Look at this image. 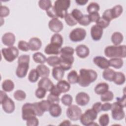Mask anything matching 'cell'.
Instances as JSON below:
<instances>
[{"label":"cell","instance_id":"6da1fadb","mask_svg":"<svg viewBox=\"0 0 126 126\" xmlns=\"http://www.w3.org/2000/svg\"><path fill=\"white\" fill-rule=\"evenodd\" d=\"M97 77V72L91 69L82 68L79 71L77 83L82 87H87L94 82Z\"/></svg>","mask_w":126,"mask_h":126},{"label":"cell","instance_id":"7a4b0ae2","mask_svg":"<svg viewBox=\"0 0 126 126\" xmlns=\"http://www.w3.org/2000/svg\"><path fill=\"white\" fill-rule=\"evenodd\" d=\"M105 55L109 58H125L126 57V46L109 45L104 49Z\"/></svg>","mask_w":126,"mask_h":126},{"label":"cell","instance_id":"3957f363","mask_svg":"<svg viewBox=\"0 0 126 126\" xmlns=\"http://www.w3.org/2000/svg\"><path fill=\"white\" fill-rule=\"evenodd\" d=\"M30 60V57L29 55H22L18 57V66L16 70V75L18 78H24L27 74Z\"/></svg>","mask_w":126,"mask_h":126},{"label":"cell","instance_id":"277c9868","mask_svg":"<svg viewBox=\"0 0 126 126\" xmlns=\"http://www.w3.org/2000/svg\"><path fill=\"white\" fill-rule=\"evenodd\" d=\"M97 117V113L95 112L92 108L86 110L84 113L82 114L80 121L82 125L85 126L97 125V124L94 122Z\"/></svg>","mask_w":126,"mask_h":126},{"label":"cell","instance_id":"5b68a950","mask_svg":"<svg viewBox=\"0 0 126 126\" xmlns=\"http://www.w3.org/2000/svg\"><path fill=\"white\" fill-rule=\"evenodd\" d=\"M0 104L3 110L6 113H12L15 110L14 102L8 96L5 92L3 91H0Z\"/></svg>","mask_w":126,"mask_h":126},{"label":"cell","instance_id":"8992f818","mask_svg":"<svg viewBox=\"0 0 126 126\" xmlns=\"http://www.w3.org/2000/svg\"><path fill=\"white\" fill-rule=\"evenodd\" d=\"M70 5V0H57L54 2V8L58 17L64 18Z\"/></svg>","mask_w":126,"mask_h":126},{"label":"cell","instance_id":"52a82bcc","mask_svg":"<svg viewBox=\"0 0 126 126\" xmlns=\"http://www.w3.org/2000/svg\"><path fill=\"white\" fill-rule=\"evenodd\" d=\"M1 54L4 59L8 62H12L18 57L19 50L15 46L3 48L1 49Z\"/></svg>","mask_w":126,"mask_h":126},{"label":"cell","instance_id":"ba28073f","mask_svg":"<svg viewBox=\"0 0 126 126\" xmlns=\"http://www.w3.org/2000/svg\"><path fill=\"white\" fill-rule=\"evenodd\" d=\"M36 116H37L33 103H26L23 105L22 107V118L23 120L27 121L32 117Z\"/></svg>","mask_w":126,"mask_h":126},{"label":"cell","instance_id":"9c48e42d","mask_svg":"<svg viewBox=\"0 0 126 126\" xmlns=\"http://www.w3.org/2000/svg\"><path fill=\"white\" fill-rule=\"evenodd\" d=\"M123 107L118 102H115L112 104L111 114L112 118L116 121L123 120L125 117V113Z\"/></svg>","mask_w":126,"mask_h":126},{"label":"cell","instance_id":"30bf717a","mask_svg":"<svg viewBox=\"0 0 126 126\" xmlns=\"http://www.w3.org/2000/svg\"><path fill=\"white\" fill-rule=\"evenodd\" d=\"M82 114L81 109L76 105L69 106L66 111L67 117L73 121H76L79 120Z\"/></svg>","mask_w":126,"mask_h":126},{"label":"cell","instance_id":"8fae6325","mask_svg":"<svg viewBox=\"0 0 126 126\" xmlns=\"http://www.w3.org/2000/svg\"><path fill=\"white\" fill-rule=\"evenodd\" d=\"M86 36V31L81 28H77L71 31L69 38L72 42H80L83 40Z\"/></svg>","mask_w":126,"mask_h":126},{"label":"cell","instance_id":"7c38bea8","mask_svg":"<svg viewBox=\"0 0 126 126\" xmlns=\"http://www.w3.org/2000/svg\"><path fill=\"white\" fill-rule=\"evenodd\" d=\"M60 58L61 59L60 66L64 71L69 70L74 61L73 56L61 54Z\"/></svg>","mask_w":126,"mask_h":126},{"label":"cell","instance_id":"4fadbf2b","mask_svg":"<svg viewBox=\"0 0 126 126\" xmlns=\"http://www.w3.org/2000/svg\"><path fill=\"white\" fill-rule=\"evenodd\" d=\"M49 29L53 32L59 33L61 32L63 28V25L61 21L58 18H53L48 23Z\"/></svg>","mask_w":126,"mask_h":126},{"label":"cell","instance_id":"5bb4252c","mask_svg":"<svg viewBox=\"0 0 126 126\" xmlns=\"http://www.w3.org/2000/svg\"><path fill=\"white\" fill-rule=\"evenodd\" d=\"M90 100V96L85 92H79L75 96L76 103L81 106H84L88 104Z\"/></svg>","mask_w":126,"mask_h":126},{"label":"cell","instance_id":"9a60e30c","mask_svg":"<svg viewBox=\"0 0 126 126\" xmlns=\"http://www.w3.org/2000/svg\"><path fill=\"white\" fill-rule=\"evenodd\" d=\"M103 33V29L96 24L93 25L91 29V35L94 41L99 40L102 37Z\"/></svg>","mask_w":126,"mask_h":126},{"label":"cell","instance_id":"2e32d148","mask_svg":"<svg viewBox=\"0 0 126 126\" xmlns=\"http://www.w3.org/2000/svg\"><path fill=\"white\" fill-rule=\"evenodd\" d=\"M1 41L6 46H13L15 42V36L12 32H6L2 36Z\"/></svg>","mask_w":126,"mask_h":126},{"label":"cell","instance_id":"e0dca14e","mask_svg":"<svg viewBox=\"0 0 126 126\" xmlns=\"http://www.w3.org/2000/svg\"><path fill=\"white\" fill-rule=\"evenodd\" d=\"M94 63L101 69H106L110 66L109 61L102 56H96L93 59Z\"/></svg>","mask_w":126,"mask_h":126},{"label":"cell","instance_id":"ac0fdd59","mask_svg":"<svg viewBox=\"0 0 126 126\" xmlns=\"http://www.w3.org/2000/svg\"><path fill=\"white\" fill-rule=\"evenodd\" d=\"M75 52L78 57L84 59L89 55L90 49L86 45L84 44H80L76 47Z\"/></svg>","mask_w":126,"mask_h":126},{"label":"cell","instance_id":"d6986e66","mask_svg":"<svg viewBox=\"0 0 126 126\" xmlns=\"http://www.w3.org/2000/svg\"><path fill=\"white\" fill-rule=\"evenodd\" d=\"M37 85L38 87L43 88L47 92H50L54 84L49 78L43 77L39 81Z\"/></svg>","mask_w":126,"mask_h":126},{"label":"cell","instance_id":"ffe728a7","mask_svg":"<svg viewBox=\"0 0 126 126\" xmlns=\"http://www.w3.org/2000/svg\"><path fill=\"white\" fill-rule=\"evenodd\" d=\"M30 49L32 51H36L39 50L42 46V42L41 40L36 37L31 38L28 42Z\"/></svg>","mask_w":126,"mask_h":126},{"label":"cell","instance_id":"44dd1931","mask_svg":"<svg viewBox=\"0 0 126 126\" xmlns=\"http://www.w3.org/2000/svg\"><path fill=\"white\" fill-rule=\"evenodd\" d=\"M61 47L52 43L48 44L44 49V52L47 55H57L60 54Z\"/></svg>","mask_w":126,"mask_h":126},{"label":"cell","instance_id":"7402d4cb","mask_svg":"<svg viewBox=\"0 0 126 126\" xmlns=\"http://www.w3.org/2000/svg\"><path fill=\"white\" fill-rule=\"evenodd\" d=\"M64 70H63L60 66H54L52 69V76L55 80L58 81L62 80L64 76Z\"/></svg>","mask_w":126,"mask_h":126},{"label":"cell","instance_id":"603a6c76","mask_svg":"<svg viewBox=\"0 0 126 126\" xmlns=\"http://www.w3.org/2000/svg\"><path fill=\"white\" fill-rule=\"evenodd\" d=\"M56 87L61 94L68 92L70 89V83L64 80L59 81L56 85Z\"/></svg>","mask_w":126,"mask_h":126},{"label":"cell","instance_id":"cb8c5ba5","mask_svg":"<svg viewBox=\"0 0 126 126\" xmlns=\"http://www.w3.org/2000/svg\"><path fill=\"white\" fill-rule=\"evenodd\" d=\"M49 112L51 116L56 118L61 116L62 110L59 104H52L50 106Z\"/></svg>","mask_w":126,"mask_h":126},{"label":"cell","instance_id":"d4e9b609","mask_svg":"<svg viewBox=\"0 0 126 126\" xmlns=\"http://www.w3.org/2000/svg\"><path fill=\"white\" fill-rule=\"evenodd\" d=\"M36 69L38 71L40 77L41 78L48 77L50 74L49 68L44 64H40L38 65L36 68Z\"/></svg>","mask_w":126,"mask_h":126},{"label":"cell","instance_id":"484cf974","mask_svg":"<svg viewBox=\"0 0 126 126\" xmlns=\"http://www.w3.org/2000/svg\"><path fill=\"white\" fill-rule=\"evenodd\" d=\"M109 89V85L105 82H100L97 84L94 88V92L98 95H101Z\"/></svg>","mask_w":126,"mask_h":126},{"label":"cell","instance_id":"4316f807","mask_svg":"<svg viewBox=\"0 0 126 126\" xmlns=\"http://www.w3.org/2000/svg\"><path fill=\"white\" fill-rule=\"evenodd\" d=\"M111 39L114 45H119L123 42L124 36L122 33L116 32L112 34Z\"/></svg>","mask_w":126,"mask_h":126},{"label":"cell","instance_id":"83f0119b","mask_svg":"<svg viewBox=\"0 0 126 126\" xmlns=\"http://www.w3.org/2000/svg\"><path fill=\"white\" fill-rule=\"evenodd\" d=\"M115 72L116 71L111 68H107L105 69L102 73L103 78L107 81L113 82L115 77Z\"/></svg>","mask_w":126,"mask_h":126},{"label":"cell","instance_id":"f1b7e54d","mask_svg":"<svg viewBox=\"0 0 126 126\" xmlns=\"http://www.w3.org/2000/svg\"><path fill=\"white\" fill-rule=\"evenodd\" d=\"M109 61V65L116 69L121 68L124 65V61L122 58H111Z\"/></svg>","mask_w":126,"mask_h":126},{"label":"cell","instance_id":"f546056e","mask_svg":"<svg viewBox=\"0 0 126 126\" xmlns=\"http://www.w3.org/2000/svg\"><path fill=\"white\" fill-rule=\"evenodd\" d=\"M112 19H116L119 17L123 13V8L121 5L117 4L110 9Z\"/></svg>","mask_w":126,"mask_h":126},{"label":"cell","instance_id":"4dcf8cb0","mask_svg":"<svg viewBox=\"0 0 126 126\" xmlns=\"http://www.w3.org/2000/svg\"><path fill=\"white\" fill-rule=\"evenodd\" d=\"M63 37L62 35L59 33H55L54 34L51 38L50 43L56 45L60 47H62V46L63 43Z\"/></svg>","mask_w":126,"mask_h":126},{"label":"cell","instance_id":"1f68e13d","mask_svg":"<svg viewBox=\"0 0 126 126\" xmlns=\"http://www.w3.org/2000/svg\"><path fill=\"white\" fill-rule=\"evenodd\" d=\"M2 89L5 92H10L14 88L13 82L10 79H6L3 81L1 84Z\"/></svg>","mask_w":126,"mask_h":126},{"label":"cell","instance_id":"d6a6232c","mask_svg":"<svg viewBox=\"0 0 126 126\" xmlns=\"http://www.w3.org/2000/svg\"><path fill=\"white\" fill-rule=\"evenodd\" d=\"M126 77L125 74L121 72H115V75L113 82L118 85H121L125 83Z\"/></svg>","mask_w":126,"mask_h":126},{"label":"cell","instance_id":"836d02e7","mask_svg":"<svg viewBox=\"0 0 126 126\" xmlns=\"http://www.w3.org/2000/svg\"><path fill=\"white\" fill-rule=\"evenodd\" d=\"M32 59L34 62L39 64H44L46 62V57L41 52H35L32 55Z\"/></svg>","mask_w":126,"mask_h":126},{"label":"cell","instance_id":"e575fe53","mask_svg":"<svg viewBox=\"0 0 126 126\" xmlns=\"http://www.w3.org/2000/svg\"><path fill=\"white\" fill-rule=\"evenodd\" d=\"M67 79L68 83L71 84H74L77 83L78 74L76 70H72L68 74Z\"/></svg>","mask_w":126,"mask_h":126},{"label":"cell","instance_id":"d590c367","mask_svg":"<svg viewBox=\"0 0 126 126\" xmlns=\"http://www.w3.org/2000/svg\"><path fill=\"white\" fill-rule=\"evenodd\" d=\"M46 62L49 65L54 67L58 65H60L61 59L57 56H52L47 58Z\"/></svg>","mask_w":126,"mask_h":126},{"label":"cell","instance_id":"8d00e7d4","mask_svg":"<svg viewBox=\"0 0 126 126\" xmlns=\"http://www.w3.org/2000/svg\"><path fill=\"white\" fill-rule=\"evenodd\" d=\"M40 77L39 73L36 69H32L28 75V80L31 83L36 82Z\"/></svg>","mask_w":126,"mask_h":126},{"label":"cell","instance_id":"74e56055","mask_svg":"<svg viewBox=\"0 0 126 126\" xmlns=\"http://www.w3.org/2000/svg\"><path fill=\"white\" fill-rule=\"evenodd\" d=\"M100 9L99 4L95 2H91L89 4L87 7V10L89 14L94 12H98Z\"/></svg>","mask_w":126,"mask_h":126},{"label":"cell","instance_id":"f35d334b","mask_svg":"<svg viewBox=\"0 0 126 126\" xmlns=\"http://www.w3.org/2000/svg\"><path fill=\"white\" fill-rule=\"evenodd\" d=\"M114 98V94L112 91H107L101 95L100 100L102 102L111 101Z\"/></svg>","mask_w":126,"mask_h":126},{"label":"cell","instance_id":"ab89813d","mask_svg":"<svg viewBox=\"0 0 126 126\" xmlns=\"http://www.w3.org/2000/svg\"><path fill=\"white\" fill-rule=\"evenodd\" d=\"M64 20L65 23L69 26H74L77 25L78 23L77 21L73 18L71 13H67L64 17Z\"/></svg>","mask_w":126,"mask_h":126},{"label":"cell","instance_id":"60d3db41","mask_svg":"<svg viewBox=\"0 0 126 126\" xmlns=\"http://www.w3.org/2000/svg\"><path fill=\"white\" fill-rule=\"evenodd\" d=\"M61 100L63 105L69 106L71 105L73 98L72 96L69 94H65L62 96Z\"/></svg>","mask_w":126,"mask_h":126},{"label":"cell","instance_id":"b9f144b4","mask_svg":"<svg viewBox=\"0 0 126 126\" xmlns=\"http://www.w3.org/2000/svg\"><path fill=\"white\" fill-rule=\"evenodd\" d=\"M13 96L16 100L18 101H22L26 98V94L21 90H18L14 93Z\"/></svg>","mask_w":126,"mask_h":126},{"label":"cell","instance_id":"7bdbcfd3","mask_svg":"<svg viewBox=\"0 0 126 126\" xmlns=\"http://www.w3.org/2000/svg\"><path fill=\"white\" fill-rule=\"evenodd\" d=\"M38 6L41 9L46 11L52 5L50 0H40L38 1Z\"/></svg>","mask_w":126,"mask_h":126},{"label":"cell","instance_id":"ee69618b","mask_svg":"<svg viewBox=\"0 0 126 126\" xmlns=\"http://www.w3.org/2000/svg\"><path fill=\"white\" fill-rule=\"evenodd\" d=\"M38 104L41 110L44 112L49 111L51 105L47 100H42L40 102H38Z\"/></svg>","mask_w":126,"mask_h":126},{"label":"cell","instance_id":"f6af8a7d","mask_svg":"<svg viewBox=\"0 0 126 126\" xmlns=\"http://www.w3.org/2000/svg\"><path fill=\"white\" fill-rule=\"evenodd\" d=\"M98 122L101 126H106L109 123V117L107 114L101 115L98 120Z\"/></svg>","mask_w":126,"mask_h":126},{"label":"cell","instance_id":"bcb514c9","mask_svg":"<svg viewBox=\"0 0 126 126\" xmlns=\"http://www.w3.org/2000/svg\"><path fill=\"white\" fill-rule=\"evenodd\" d=\"M18 48L24 52H27L30 50L28 42L24 40H20L18 42Z\"/></svg>","mask_w":126,"mask_h":126},{"label":"cell","instance_id":"7dc6e473","mask_svg":"<svg viewBox=\"0 0 126 126\" xmlns=\"http://www.w3.org/2000/svg\"><path fill=\"white\" fill-rule=\"evenodd\" d=\"M74 53V49L70 46H65L61 48L60 50V54L62 55H73Z\"/></svg>","mask_w":126,"mask_h":126},{"label":"cell","instance_id":"c3c4849f","mask_svg":"<svg viewBox=\"0 0 126 126\" xmlns=\"http://www.w3.org/2000/svg\"><path fill=\"white\" fill-rule=\"evenodd\" d=\"M47 100L51 103V104H59L60 101L59 96L53 94L51 93H50L47 96Z\"/></svg>","mask_w":126,"mask_h":126},{"label":"cell","instance_id":"681fc988","mask_svg":"<svg viewBox=\"0 0 126 126\" xmlns=\"http://www.w3.org/2000/svg\"><path fill=\"white\" fill-rule=\"evenodd\" d=\"M91 23L90 19L89 18V15H83L82 17L78 21V23H79L80 25L83 26H87L90 25Z\"/></svg>","mask_w":126,"mask_h":126},{"label":"cell","instance_id":"f907efd6","mask_svg":"<svg viewBox=\"0 0 126 126\" xmlns=\"http://www.w3.org/2000/svg\"><path fill=\"white\" fill-rule=\"evenodd\" d=\"M110 23V21L101 17H100L98 21L96 23V24L103 29L106 28L109 25Z\"/></svg>","mask_w":126,"mask_h":126},{"label":"cell","instance_id":"816d5d0a","mask_svg":"<svg viewBox=\"0 0 126 126\" xmlns=\"http://www.w3.org/2000/svg\"><path fill=\"white\" fill-rule=\"evenodd\" d=\"M46 92L47 91L43 88L38 87L35 92V95L37 98L42 99L45 97Z\"/></svg>","mask_w":126,"mask_h":126},{"label":"cell","instance_id":"f5cc1de1","mask_svg":"<svg viewBox=\"0 0 126 126\" xmlns=\"http://www.w3.org/2000/svg\"><path fill=\"white\" fill-rule=\"evenodd\" d=\"M10 13L9 9L8 7L5 5H0V17L2 18L6 17L9 15Z\"/></svg>","mask_w":126,"mask_h":126},{"label":"cell","instance_id":"db71d44e","mask_svg":"<svg viewBox=\"0 0 126 126\" xmlns=\"http://www.w3.org/2000/svg\"><path fill=\"white\" fill-rule=\"evenodd\" d=\"M71 14L73 17V18L77 21V22L83 16V14L82 13V12L77 8L73 9L72 11H71Z\"/></svg>","mask_w":126,"mask_h":126},{"label":"cell","instance_id":"11a10c76","mask_svg":"<svg viewBox=\"0 0 126 126\" xmlns=\"http://www.w3.org/2000/svg\"><path fill=\"white\" fill-rule=\"evenodd\" d=\"M26 125L28 126H37L39 125L38 119L36 117H32L26 121Z\"/></svg>","mask_w":126,"mask_h":126},{"label":"cell","instance_id":"9f6ffc18","mask_svg":"<svg viewBox=\"0 0 126 126\" xmlns=\"http://www.w3.org/2000/svg\"><path fill=\"white\" fill-rule=\"evenodd\" d=\"M46 14L47 15V16H48L50 18H52V19L58 18L54 6H52L49 9H48L46 11Z\"/></svg>","mask_w":126,"mask_h":126},{"label":"cell","instance_id":"6f0895ef","mask_svg":"<svg viewBox=\"0 0 126 126\" xmlns=\"http://www.w3.org/2000/svg\"><path fill=\"white\" fill-rule=\"evenodd\" d=\"M89 18L91 22L96 23L100 18V15L98 12H94L91 14H89Z\"/></svg>","mask_w":126,"mask_h":126},{"label":"cell","instance_id":"680465c9","mask_svg":"<svg viewBox=\"0 0 126 126\" xmlns=\"http://www.w3.org/2000/svg\"><path fill=\"white\" fill-rule=\"evenodd\" d=\"M103 18H105V19L107 20L108 21L111 22L112 20H113L112 16H111V11H110V9H107L106 10H105L103 14H102V16Z\"/></svg>","mask_w":126,"mask_h":126},{"label":"cell","instance_id":"91938a15","mask_svg":"<svg viewBox=\"0 0 126 126\" xmlns=\"http://www.w3.org/2000/svg\"><path fill=\"white\" fill-rule=\"evenodd\" d=\"M117 102H118L123 108H125L126 106V97L125 94L122 97H117L116 98Z\"/></svg>","mask_w":126,"mask_h":126},{"label":"cell","instance_id":"94428289","mask_svg":"<svg viewBox=\"0 0 126 126\" xmlns=\"http://www.w3.org/2000/svg\"><path fill=\"white\" fill-rule=\"evenodd\" d=\"M101 105L102 103L100 102H95L93 105L92 109L98 114L101 111Z\"/></svg>","mask_w":126,"mask_h":126},{"label":"cell","instance_id":"6125c7cd","mask_svg":"<svg viewBox=\"0 0 126 126\" xmlns=\"http://www.w3.org/2000/svg\"><path fill=\"white\" fill-rule=\"evenodd\" d=\"M112 104L109 102H105L101 105V111H108L111 110Z\"/></svg>","mask_w":126,"mask_h":126},{"label":"cell","instance_id":"be15d7a7","mask_svg":"<svg viewBox=\"0 0 126 126\" xmlns=\"http://www.w3.org/2000/svg\"><path fill=\"white\" fill-rule=\"evenodd\" d=\"M76 3L79 5H85L88 2V0H76Z\"/></svg>","mask_w":126,"mask_h":126},{"label":"cell","instance_id":"e7e4bbea","mask_svg":"<svg viewBox=\"0 0 126 126\" xmlns=\"http://www.w3.org/2000/svg\"><path fill=\"white\" fill-rule=\"evenodd\" d=\"M59 125L60 126H69L71 125V124L70 121H69L68 120H64Z\"/></svg>","mask_w":126,"mask_h":126}]
</instances>
